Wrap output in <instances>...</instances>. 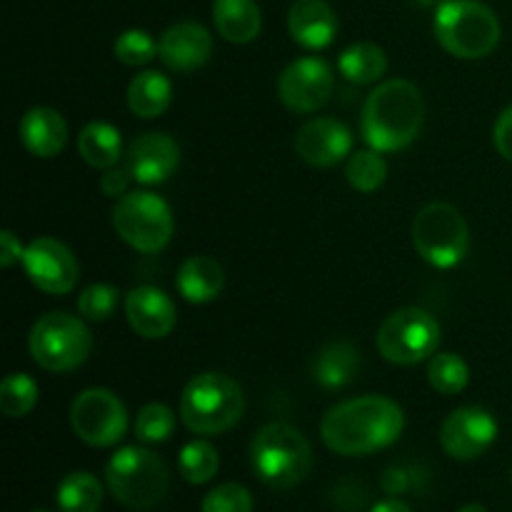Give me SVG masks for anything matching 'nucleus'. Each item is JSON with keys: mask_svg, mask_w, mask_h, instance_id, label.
I'll return each instance as SVG.
<instances>
[{"mask_svg": "<svg viewBox=\"0 0 512 512\" xmlns=\"http://www.w3.org/2000/svg\"><path fill=\"white\" fill-rule=\"evenodd\" d=\"M405 413L385 395L343 400L323 415L320 438L333 453L345 458L378 453L403 435Z\"/></svg>", "mask_w": 512, "mask_h": 512, "instance_id": "obj_1", "label": "nucleus"}, {"mask_svg": "<svg viewBox=\"0 0 512 512\" xmlns=\"http://www.w3.org/2000/svg\"><path fill=\"white\" fill-rule=\"evenodd\" d=\"M423 123V93L410 80L390 78L383 80L365 100L360 133L378 153H398L415 143Z\"/></svg>", "mask_w": 512, "mask_h": 512, "instance_id": "obj_2", "label": "nucleus"}, {"mask_svg": "<svg viewBox=\"0 0 512 512\" xmlns=\"http://www.w3.org/2000/svg\"><path fill=\"white\" fill-rule=\"evenodd\" d=\"M250 465L268 488L293 490L313 470V448L293 425L268 423L250 443Z\"/></svg>", "mask_w": 512, "mask_h": 512, "instance_id": "obj_3", "label": "nucleus"}, {"mask_svg": "<svg viewBox=\"0 0 512 512\" xmlns=\"http://www.w3.org/2000/svg\"><path fill=\"white\" fill-rule=\"evenodd\" d=\"M245 413L243 388L225 373H200L180 395V420L195 435H220Z\"/></svg>", "mask_w": 512, "mask_h": 512, "instance_id": "obj_4", "label": "nucleus"}, {"mask_svg": "<svg viewBox=\"0 0 512 512\" xmlns=\"http://www.w3.org/2000/svg\"><path fill=\"white\" fill-rule=\"evenodd\" d=\"M435 38L445 53L463 60H478L500 43V20L480 0H443L435 10Z\"/></svg>", "mask_w": 512, "mask_h": 512, "instance_id": "obj_5", "label": "nucleus"}, {"mask_svg": "<svg viewBox=\"0 0 512 512\" xmlns=\"http://www.w3.org/2000/svg\"><path fill=\"white\" fill-rule=\"evenodd\" d=\"M105 483L113 498L130 510H150L168 495V465L153 450L128 445L105 465Z\"/></svg>", "mask_w": 512, "mask_h": 512, "instance_id": "obj_6", "label": "nucleus"}, {"mask_svg": "<svg viewBox=\"0 0 512 512\" xmlns=\"http://www.w3.org/2000/svg\"><path fill=\"white\" fill-rule=\"evenodd\" d=\"M28 350L35 365L48 373H70L88 360L93 335L83 318L70 313H48L35 320L28 335Z\"/></svg>", "mask_w": 512, "mask_h": 512, "instance_id": "obj_7", "label": "nucleus"}, {"mask_svg": "<svg viewBox=\"0 0 512 512\" xmlns=\"http://www.w3.org/2000/svg\"><path fill=\"white\" fill-rule=\"evenodd\" d=\"M413 245L433 268H455L470 250V228L455 205L428 203L413 220Z\"/></svg>", "mask_w": 512, "mask_h": 512, "instance_id": "obj_8", "label": "nucleus"}, {"mask_svg": "<svg viewBox=\"0 0 512 512\" xmlns=\"http://www.w3.org/2000/svg\"><path fill=\"white\" fill-rule=\"evenodd\" d=\"M113 228L118 238L138 253H160L173 238V210L160 195L133 190L115 203Z\"/></svg>", "mask_w": 512, "mask_h": 512, "instance_id": "obj_9", "label": "nucleus"}, {"mask_svg": "<svg viewBox=\"0 0 512 512\" xmlns=\"http://www.w3.org/2000/svg\"><path fill=\"white\" fill-rule=\"evenodd\" d=\"M375 345L388 363L418 365L438 353L440 325L428 310L400 308L383 320Z\"/></svg>", "mask_w": 512, "mask_h": 512, "instance_id": "obj_10", "label": "nucleus"}, {"mask_svg": "<svg viewBox=\"0 0 512 512\" xmlns=\"http://www.w3.org/2000/svg\"><path fill=\"white\" fill-rule=\"evenodd\" d=\"M73 433L90 448H113L125 438L128 410L108 388H88L70 405Z\"/></svg>", "mask_w": 512, "mask_h": 512, "instance_id": "obj_11", "label": "nucleus"}, {"mask_svg": "<svg viewBox=\"0 0 512 512\" xmlns=\"http://www.w3.org/2000/svg\"><path fill=\"white\" fill-rule=\"evenodd\" d=\"M23 270L30 283L48 295H65L78 285L80 268L70 248L50 235L30 240L23 253Z\"/></svg>", "mask_w": 512, "mask_h": 512, "instance_id": "obj_12", "label": "nucleus"}, {"mask_svg": "<svg viewBox=\"0 0 512 512\" xmlns=\"http://www.w3.org/2000/svg\"><path fill=\"white\" fill-rule=\"evenodd\" d=\"M335 75L323 58H298L280 73L278 98L290 113H315L330 100Z\"/></svg>", "mask_w": 512, "mask_h": 512, "instance_id": "obj_13", "label": "nucleus"}, {"mask_svg": "<svg viewBox=\"0 0 512 512\" xmlns=\"http://www.w3.org/2000/svg\"><path fill=\"white\" fill-rule=\"evenodd\" d=\"M498 438L493 415L475 405L453 410L440 425V445L453 460H475L488 453Z\"/></svg>", "mask_w": 512, "mask_h": 512, "instance_id": "obj_14", "label": "nucleus"}, {"mask_svg": "<svg viewBox=\"0 0 512 512\" xmlns=\"http://www.w3.org/2000/svg\"><path fill=\"white\" fill-rule=\"evenodd\" d=\"M295 153L313 168H333L353 153V133L335 118H313L295 133Z\"/></svg>", "mask_w": 512, "mask_h": 512, "instance_id": "obj_15", "label": "nucleus"}, {"mask_svg": "<svg viewBox=\"0 0 512 512\" xmlns=\"http://www.w3.org/2000/svg\"><path fill=\"white\" fill-rule=\"evenodd\" d=\"M180 148L170 135L143 133L130 143L125 168L140 185H160L178 170Z\"/></svg>", "mask_w": 512, "mask_h": 512, "instance_id": "obj_16", "label": "nucleus"}, {"mask_svg": "<svg viewBox=\"0 0 512 512\" xmlns=\"http://www.w3.org/2000/svg\"><path fill=\"white\" fill-rule=\"evenodd\" d=\"M125 318L145 340L168 338L178 323L175 303L155 285H138L125 295Z\"/></svg>", "mask_w": 512, "mask_h": 512, "instance_id": "obj_17", "label": "nucleus"}, {"mask_svg": "<svg viewBox=\"0 0 512 512\" xmlns=\"http://www.w3.org/2000/svg\"><path fill=\"white\" fill-rule=\"evenodd\" d=\"M213 55V35L198 23H175L160 35L158 58L173 73H193Z\"/></svg>", "mask_w": 512, "mask_h": 512, "instance_id": "obj_18", "label": "nucleus"}, {"mask_svg": "<svg viewBox=\"0 0 512 512\" xmlns=\"http://www.w3.org/2000/svg\"><path fill=\"white\" fill-rule=\"evenodd\" d=\"M290 38L305 50H325L338 35V15L325 0H295L288 10Z\"/></svg>", "mask_w": 512, "mask_h": 512, "instance_id": "obj_19", "label": "nucleus"}, {"mask_svg": "<svg viewBox=\"0 0 512 512\" xmlns=\"http://www.w3.org/2000/svg\"><path fill=\"white\" fill-rule=\"evenodd\" d=\"M20 143L35 158H55L68 143V125L58 110L35 105L20 120Z\"/></svg>", "mask_w": 512, "mask_h": 512, "instance_id": "obj_20", "label": "nucleus"}, {"mask_svg": "<svg viewBox=\"0 0 512 512\" xmlns=\"http://www.w3.org/2000/svg\"><path fill=\"white\" fill-rule=\"evenodd\" d=\"M178 293L193 305L213 303L225 288V270L210 255H190L178 270Z\"/></svg>", "mask_w": 512, "mask_h": 512, "instance_id": "obj_21", "label": "nucleus"}, {"mask_svg": "<svg viewBox=\"0 0 512 512\" xmlns=\"http://www.w3.org/2000/svg\"><path fill=\"white\" fill-rule=\"evenodd\" d=\"M360 355L353 343L348 340H333L325 343L313 358V383L323 390H340L350 385L358 375Z\"/></svg>", "mask_w": 512, "mask_h": 512, "instance_id": "obj_22", "label": "nucleus"}, {"mask_svg": "<svg viewBox=\"0 0 512 512\" xmlns=\"http://www.w3.org/2000/svg\"><path fill=\"white\" fill-rule=\"evenodd\" d=\"M213 23L228 43H253L263 30V13L255 0H215Z\"/></svg>", "mask_w": 512, "mask_h": 512, "instance_id": "obj_23", "label": "nucleus"}, {"mask_svg": "<svg viewBox=\"0 0 512 512\" xmlns=\"http://www.w3.org/2000/svg\"><path fill=\"white\" fill-rule=\"evenodd\" d=\"M173 100V83L158 70H143L128 85L130 113L143 120L160 118Z\"/></svg>", "mask_w": 512, "mask_h": 512, "instance_id": "obj_24", "label": "nucleus"}, {"mask_svg": "<svg viewBox=\"0 0 512 512\" xmlns=\"http://www.w3.org/2000/svg\"><path fill=\"white\" fill-rule=\"evenodd\" d=\"M78 153L90 168H115L120 155H123V140H120L118 128L105 123V120H93V123H88L78 135Z\"/></svg>", "mask_w": 512, "mask_h": 512, "instance_id": "obj_25", "label": "nucleus"}, {"mask_svg": "<svg viewBox=\"0 0 512 512\" xmlns=\"http://www.w3.org/2000/svg\"><path fill=\"white\" fill-rule=\"evenodd\" d=\"M340 75L348 83L370 85L378 83L388 73V55L375 43H353L338 58Z\"/></svg>", "mask_w": 512, "mask_h": 512, "instance_id": "obj_26", "label": "nucleus"}, {"mask_svg": "<svg viewBox=\"0 0 512 512\" xmlns=\"http://www.w3.org/2000/svg\"><path fill=\"white\" fill-rule=\"evenodd\" d=\"M55 503L60 512H98L103 508V485L93 473L78 470L60 480Z\"/></svg>", "mask_w": 512, "mask_h": 512, "instance_id": "obj_27", "label": "nucleus"}, {"mask_svg": "<svg viewBox=\"0 0 512 512\" xmlns=\"http://www.w3.org/2000/svg\"><path fill=\"white\" fill-rule=\"evenodd\" d=\"M178 468L185 483L205 485L218 475L220 455L208 440H190L178 455Z\"/></svg>", "mask_w": 512, "mask_h": 512, "instance_id": "obj_28", "label": "nucleus"}, {"mask_svg": "<svg viewBox=\"0 0 512 512\" xmlns=\"http://www.w3.org/2000/svg\"><path fill=\"white\" fill-rule=\"evenodd\" d=\"M430 388L440 395H460L470 383V368L460 355L455 353H435L428 365Z\"/></svg>", "mask_w": 512, "mask_h": 512, "instance_id": "obj_29", "label": "nucleus"}, {"mask_svg": "<svg viewBox=\"0 0 512 512\" xmlns=\"http://www.w3.org/2000/svg\"><path fill=\"white\" fill-rule=\"evenodd\" d=\"M345 178L358 193H375L388 178V163L378 150H358L345 163Z\"/></svg>", "mask_w": 512, "mask_h": 512, "instance_id": "obj_30", "label": "nucleus"}, {"mask_svg": "<svg viewBox=\"0 0 512 512\" xmlns=\"http://www.w3.org/2000/svg\"><path fill=\"white\" fill-rule=\"evenodd\" d=\"M38 383L25 373H10L0 383V410L5 418H25L38 405Z\"/></svg>", "mask_w": 512, "mask_h": 512, "instance_id": "obj_31", "label": "nucleus"}, {"mask_svg": "<svg viewBox=\"0 0 512 512\" xmlns=\"http://www.w3.org/2000/svg\"><path fill=\"white\" fill-rule=\"evenodd\" d=\"M175 433V413L163 403H148L135 415V438L145 445L165 443Z\"/></svg>", "mask_w": 512, "mask_h": 512, "instance_id": "obj_32", "label": "nucleus"}, {"mask_svg": "<svg viewBox=\"0 0 512 512\" xmlns=\"http://www.w3.org/2000/svg\"><path fill=\"white\" fill-rule=\"evenodd\" d=\"M113 53L128 68H143L150 60L158 58V43H155V38L148 30L130 28L115 38Z\"/></svg>", "mask_w": 512, "mask_h": 512, "instance_id": "obj_33", "label": "nucleus"}, {"mask_svg": "<svg viewBox=\"0 0 512 512\" xmlns=\"http://www.w3.org/2000/svg\"><path fill=\"white\" fill-rule=\"evenodd\" d=\"M120 303L118 288L108 283H95L88 285L83 293L78 295V313L83 320L90 323H100V320H108L115 313Z\"/></svg>", "mask_w": 512, "mask_h": 512, "instance_id": "obj_34", "label": "nucleus"}, {"mask_svg": "<svg viewBox=\"0 0 512 512\" xmlns=\"http://www.w3.org/2000/svg\"><path fill=\"white\" fill-rule=\"evenodd\" d=\"M200 512H253V495L238 483H223L205 495Z\"/></svg>", "mask_w": 512, "mask_h": 512, "instance_id": "obj_35", "label": "nucleus"}, {"mask_svg": "<svg viewBox=\"0 0 512 512\" xmlns=\"http://www.w3.org/2000/svg\"><path fill=\"white\" fill-rule=\"evenodd\" d=\"M493 143H495V150L512 163V105L510 108H505L503 113H500V118L495 120Z\"/></svg>", "mask_w": 512, "mask_h": 512, "instance_id": "obj_36", "label": "nucleus"}, {"mask_svg": "<svg viewBox=\"0 0 512 512\" xmlns=\"http://www.w3.org/2000/svg\"><path fill=\"white\" fill-rule=\"evenodd\" d=\"M133 180V175L128 173V168H110L105 170V175L100 178V190L110 198H123L128 193V185Z\"/></svg>", "mask_w": 512, "mask_h": 512, "instance_id": "obj_37", "label": "nucleus"}, {"mask_svg": "<svg viewBox=\"0 0 512 512\" xmlns=\"http://www.w3.org/2000/svg\"><path fill=\"white\" fill-rule=\"evenodd\" d=\"M23 253L25 248L20 245V240L10 230H3L0 233V265L3 268H13L15 263H23Z\"/></svg>", "mask_w": 512, "mask_h": 512, "instance_id": "obj_38", "label": "nucleus"}, {"mask_svg": "<svg viewBox=\"0 0 512 512\" xmlns=\"http://www.w3.org/2000/svg\"><path fill=\"white\" fill-rule=\"evenodd\" d=\"M410 473L405 468H388L383 473V478H380V488L385 490L388 495H400L405 493V490H410Z\"/></svg>", "mask_w": 512, "mask_h": 512, "instance_id": "obj_39", "label": "nucleus"}, {"mask_svg": "<svg viewBox=\"0 0 512 512\" xmlns=\"http://www.w3.org/2000/svg\"><path fill=\"white\" fill-rule=\"evenodd\" d=\"M370 512H413V510H410V505H405L403 500L388 498V500H383V503L373 505V510Z\"/></svg>", "mask_w": 512, "mask_h": 512, "instance_id": "obj_40", "label": "nucleus"}, {"mask_svg": "<svg viewBox=\"0 0 512 512\" xmlns=\"http://www.w3.org/2000/svg\"><path fill=\"white\" fill-rule=\"evenodd\" d=\"M458 512H488V508H485V505H480V503H468V505H463V508H460Z\"/></svg>", "mask_w": 512, "mask_h": 512, "instance_id": "obj_41", "label": "nucleus"}, {"mask_svg": "<svg viewBox=\"0 0 512 512\" xmlns=\"http://www.w3.org/2000/svg\"><path fill=\"white\" fill-rule=\"evenodd\" d=\"M38 512H43V510H38Z\"/></svg>", "mask_w": 512, "mask_h": 512, "instance_id": "obj_42", "label": "nucleus"}]
</instances>
